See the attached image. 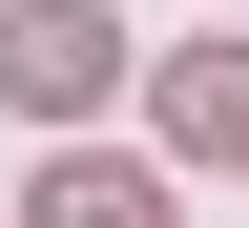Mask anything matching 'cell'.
I'll return each instance as SVG.
<instances>
[{
	"label": "cell",
	"instance_id": "1",
	"mask_svg": "<svg viewBox=\"0 0 249 228\" xmlns=\"http://www.w3.org/2000/svg\"><path fill=\"white\" fill-rule=\"evenodd\" d=\"M83 83H104V21H83V0H42V21L0 42V104H83Z\"/></svg>",
	"mask_w": 249,
	"mask_h": 228
},
{
	"label": "cell",
	"instance_id": "2",
	"mask_svg": "<svg viewBox=\"0 0 249 228\" xmlns=\"http://www.w3.org/2000/svg\"><path fill=\"white\" fill-rule=\"evenodd\" d=\"M166 145H249V42H208V62H166Z\"/></svg>",
	"mask_w": 249,
	"mask_h": 228
},
{
	"label": "cell",
	"instance_id": "3",
	"mask_svg": "<svg viewBox=\"0 0 249 228\" xmlns=\"http://www.w3.org/2000/svg\"><path fill=\"white\" fill-rule=\"evenodd\" d=\"M42 228H166V208H145L124 166H62V187H42Z\"/></svg>",
	"mask_w": 249,
	"mask_h": 228
}]
</instances>
